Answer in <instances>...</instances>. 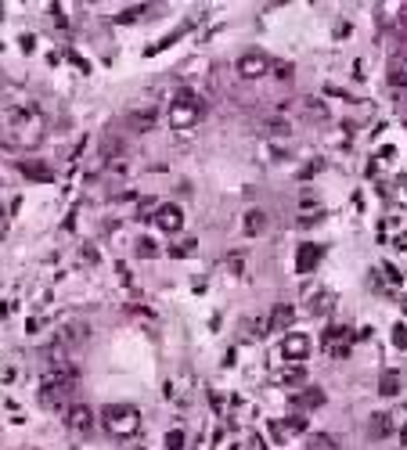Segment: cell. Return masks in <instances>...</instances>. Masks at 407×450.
Segmentation results:
<instances>
[{
  "instance_id": "cell-16",
  "label": "cell",
  "mask_w": 407,
  "mask_h": 450,
  "mask_svg": "<svg viewBox=\"0 0 407 450\" xmlns=\"http://www.w3.org/2000/svg\"><path fill=\"white\" fill-rule=\"evenodd\" d=\"M260 130H263L267 137H285V134H288V123H285V119H267V123H260Z\"/></svg>"
},
{
  "instance_id": "cell-9",
  "label": "cell",
  "mask_w": 407,
  "mask_h": 450,
  "mask_svg": "<svg viewBox=\"0 0 407 450\" xmlns=\"http://www.w3.org/2000/svg\"><path fill=\"white\" fill-rule=\"evenodd\" d=\"M65 422H69L73 432H90V429H94V414H90V407H83V404H73Z\"/></svg>"
},
{
  "instance_id": "cell-6",
  "label": "cell",
  "mask_w": 407,
  "mask_h": 450,
  "mask_svg": "<svg viewBox=\"0 0 407 450\" xmlns=\"http://www.w3.org/2000/svg\"><path fill=\"white\" fill-rule=\"evenodd\" d=\"M155 223L162 231H181L184 227V213H181V205H159V213H155Z\"/></svg>"
},
{
  "instance_id": "cell-4",
  "label": "cell",
  "mask_w": 407,
  "mask_h": 450,
  "mask_svg": "<svg viewBox=\"0 0 407 450\" xmlns=\"http://www.w3.org/2000/svg\"><path fill=\"white\" fill-rule=\"evenodd\" d=\"M270 65H274V62L267 58L263 50H245L242 58H238V76H242V80H260Z\"/></svg>"
},
{
  "instance_id": "cell-11",
  "label": "cell",
  "mask_w": 407,
  "mask_h": 450,
  "mask_svg": "<svg viewBox=\"0 0 407 450\" xmlns=\"http://www.w3.org/2000/svg\"><path fill=\"white\" fill-rule=\"evenodd\" d=\"M317 263H321V245H300V256H296V270H300V274H310Z\"/></svg>"
},
{
  "instance_id": "cell-26",
  "label": "cell",
  "mask_w": 407,
  "mask_h": 450,
  "mask_svg": "<svg viewBox=\"0 0 407 450\" xmlns=\"http://www.w3.org/2000/svg\"><path fill=\"white\" fill-rule=\"evenodd\" d=\"M181 443H184V436H181V432H169V436H166V450H177Z\"/></svg>"
},
{
  "instance_id": "cell-17",
  "label": "cell",
  "mask_w": 407,
  "mask_h": 450,
  "mask_svg": "<svg viewBox=\"0 0 407 450\" xmlns=\"http://www.w3.org/2000/svg\"><path fill=\"white\" fill-rule=\"evenodd\" d=\"M310 450H339V443L328 432H317V436H310Z\"/></svg>"
},
{
  "instance_id": "cell-3",
  "label": "cell",
  "mask_w": 407,
  "mask_h": 450,
  "mask_svg": "<svg viewBox=\"0 0 407 450\" xmlns=\"http://www.w3.org/2000/svg\"><path fill=\"white\" fill-rule=\"evenodd\" d=\"M101 422L112 436H134L141 429V414L130 407V404H108L101 411Z\"/></svg>"
},
{
  "instance_id": "cell-10",
  "label": "cell",
  "mask_w": 407,
  "mask_h": 450,
  "mask_svg": "<svg viewBox=\"0 0 407 450\" xmlns=\"http://www.w3.org/2000/svg\"><path fill=\"white\" fill-rule=\"evenodd\" d=\"M386 80H389L393 87H407V54H396V58H389Z\"/></svg>"
},
{
  "instance_id": "cell-24",
  "label": "cell",
  "mask_w": 407,
  "mask_h": 450,
  "mask_svg": "<svg viewBox=\"0 0 407 450\" xmlns=\"http://www.w3.org/2000/svg\"><path fill=\"white\" fill-rule=\"evenodd\" d=\"M169 252H173V256H191V252H195V242L188 238V242H181V249H177V245H173Z\"/></svg>"
},
{
  "instance_id": "cell-29",
  "label": "cell",
  "mask_w": 407,
  "mask_h": 450,
  "mask_svg": "<svg viewBox=\"0 0 407 450\" xmlns=\"http://www.w3.org/2000/svg\"><path fill=\"white\" fill-rule=\"evenodd\" d=\"M400 439H403V446H407V425H403V432H400Z\"/></svg>"
},
{
  "instance_id": "cell-22",
  "label": "cell",
  "mask_w": 407,
  "mask_h": 450,
  "mask_svg": "<svg viewBox=\"0 0 407 450\" xmlns=\"http://www.w3.org/2000/svg\"><path fill=\"white\" fill-rule=\"evenodd\" d=\"M310 310H314V314H317V317H321V314H328V310H332V296H317V299H314V306H310Z\"/></svg>"
},
{
  "instance_id": "cell-19",
  "label": "cell",
  "mask_w": 407,
  "mask_h": 450,
  "mask_svg": "<svg viewBox=\"0 0 407 450\" xmlns=\"http://www.w3.org/2000/svg\"><path fill=\"white\" fill-rule=\"evenodd\" d=\"M342 335H346V328H332V331H328V343L342 339ZM332 353H335V357H346V353H350V346H335Z\"/></svg>"
},
{
  "instance_id": "cell-23",
  "label": "cell",
  "mask_w": 407,
  "mask_h": 450,
  "mask_svg": "<svg viewBox=\"0 0 407 450\" xmlns=\"http://www.w3.org/2000/svg\"><path fill=\"white\" fill-rule=\"evenodd\" d=\"M285 429L288 432H303L307 429V418H285Z\"/></svg>"
},
{
  "instance_id": "cell-18",
  "label": "cell",
  "mask_w": 407,
  "mask_h": 450,
  "mask_svg": "<svg viewBox=\"0 0 407 450\" xmlns=\"http://www.w3.org/2000/svg\"><path fill=\"white\" fill-rule=\"evenodd\" d=\"M379 392H386V397L400 392V378H396V375H382V382H379Z\"/></svg>"
},
{
  "instance_id": "cell-28",
  "label": "cell",
  "mask_w": 407,
  "mask_h": 450,
  "mask_svg": "<svg viewBox=\"0 0 407 450\" xmlns=\"http://www.w3.org/2000/svg\"><path fill=\"white\" fill-rule=\"evenodd\" d=\"M274 69H278L274 76H281V80H288V76H292V65H285V62H281V65H274Z\"/></svg>"
},
{
  "instance_id": "cell-7",
  "label": "cell",
  "mask_w": 407,
  "mask_h": 450,
  "mask_svg": "<svg viewBox=\"0 0 407 450\" xmlns=\"http://www.w3.org/2000/svg\"><path fill=\"white\" fill-rule=\"evenodd\" d=\"M281 353H285L288 360H303V357L310 353V343H307V335H300V331L285 335V346H281Z\"/></svg>"
},
{
  "instance_id": "cell-13",
  "label": "cell",
  "mask_w": 407,
  "mask_h": 450,
  "mask_svg": "<svg viewBox=\"0 0 407 450\" xmlns=\"http://www.w3.org/2000/svg\"><path fill=\"white\" fill-rule=\"evenodd\" d=\"M242 227H245V235H253V238L263 235V231H267V213H263V209H249Z\"/></svg>"
},
{
  "instance_id": "cell-12",
  "label": "cell",
  "mask_w": 407,
  "mask_h": 450,
  "mask_svg": "<svg viewBox=\"0 0 407 450\" xmlns=\"http://www.w3.org/2000/svg\"><path fill=\"white\" fill-rule=\"evenodd\" d=\"M321 404H324L321 389H303V392H296V397H292V407H300V411H310V407H321Z\"/></svg>"
},
{
  "instance_id": "cell-21",
  "label": "cell",
  "mask_w": 407,
  "mask_h": 450,
  "mask_svg": "<svg viewBox=\"0 0 407 450\" xmlns=\"http://www.w3.org/2000/svg\"><path fill=\"white\" fill-rule=\"evenodd\" d=\"M22 170H26L29 177H40V181H47V177H51V173L43 170V166H36V162H22Z\"/></svg>"
},
{
  "instance_id": "cell-30",
  "label": "cell",
  "mask_w": 407,
  "mask_h": 450,
  "mask_svg": "<svg viewBox=\"0 0 407 450\" xmlns=\"http://www.w3.org/2000/svg\"><path fill=\"white\" fill-rule=\"evenodd\" d=\"M403 123H407V112H403Z\"/></svg>"
},
{
  "instance_id": "cell-25",
  "label": "cell",
  "mask_w": 407,
  "mask_h": 450,
  "mask_svg": "<svg viewBox=\"0 0 407 450\" xmlns=\"http://www.w3.org/2000/svg\"><path fill=\"white\" fill-rule=\"evenodd\" d=\"M137 256H155V242H152V238L137 242Z\"/></svg>"
},
{
  "instance_id": "cell-2",
  "label": "cell",
  "mask_w": 407,
  "mask_h": 450,
  "mask_svg": "<svg viewBox=\"0 0 407 450\" xmlns=\"http://www.w3.org/2000/svg\"><path fill=\"white\" fill-rule=\"evenodd\" d=\"M202 119V101L195 90H181L173 97V108H169V123L173 130H191L195 123Z\"/></svg>"
},
{
  "instance_id": "cell-14",
  "label": "cell",
  "mask_w": 407,
  "mask_h": 450,
  "mask_svg": "<svg viewBox=\"0 0 407 450\" xmlns=\"http://www.w3.org/2000/svg\"><path fill=\"white\" fill-rule=\"evenodd\" d=\"M292 317H296V310L288 306V303H281V306L270 314V331H285V328H292Z\"/></svg>"
},
{
  "instance_id": "cell-27",
  "label": "cell",
  "mask_w": 407,
  "mask_h": 450,
  "mask_svg": "<svg viewBox=\"0 0 407 450\" xmlns=\"http://www.w3.org/2000/svg\"><path fill=\"white\" fill-rule=\"evenodd\" d=\"M396 29L407 36V8H400V15H396Z\"/></svg>"
},
{
  "instance_id": "cell-15",
  "label": "cell",
  "mask_w": 407,
  "mask_h": 450,
  "mask_svg": "<svg viewBox=\"0 0 407 450\" xmlns=\"http://www.w3.org/2000/svg\"><path fill=\"white\" fill-rule=\"evenodd\" d=\"M368 432H371V436H389V432H393L389 414H375V418H371V425H368Z\"/></svg>"
},
{
  "instance_id": "cell-1",
  "label": "cell",
  "mask_w": 407,
  "mask_h": 450,
  "mask_svg": "<svg viewBox=\"0 0 407 450\" xmlns=\"http://www.w3.org/2000/svg\"><path fill=\"white\" fill-rule=\"evenodd\" d=\"M43 130H47V123L36 108H18V112H11V123H8V144L33 148L43 141Z\"/></svg>"
},
{
  "instance_id": "cell-8",
  "label": "cell",
  "mask_w": 407,
  "mask_h": 450,
  "mask_svg": "<svg viewBox=\"0 0 407 450\" xmlns=\"http://www.w3.org/2000/svg\"><path fill=\"white\" fill-rule=\"evenodd\" d=\"M152 127H155V108L152 105L148 108H134L130 116H127V130H134V134H144Z\"/></svg>"
},
{
  "instance_id": "cell-20",
  "label": "cell",
  "mask_w": 407,
  "mask_h": 450,
  "mask_svg": "<svg viewBox=\"0 0 407 450\" xmlns=\"http://www.w3.org/2000/svg\"><path fill=\"white\" fill-rule=\"evenodd\" d=\"M393 346H396V350H407V328H403V324L393 328Z\"/></svg>"
},
{
  "instance_id": "cell-5",
  "label": "cell",
  "mask_w": 407,
  "mask_h": 450,
  "mask_svg": "<svg viewBox=\"0 0 407 450\" xmlns=\"http://www.w3.org/2000/svg\"><path fill=\"white\" fill-rule=\"evenodd\" d=\"M87 339H90V328L83 321H65L62 328H58V346H65V350L83 346Z\"/></svg>"
}]
</instances>
